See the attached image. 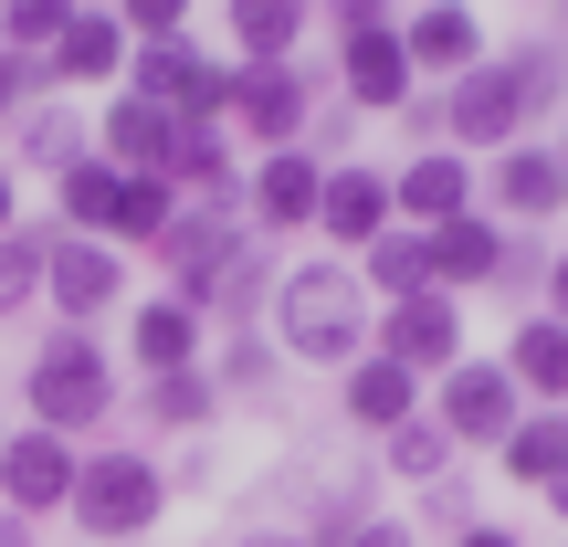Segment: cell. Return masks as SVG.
<instances>
[{
    "label": "cell",
    "instance_id": "1",
    "mask_svg": "<svg viewBox=\"0 0 568 547\" xmlns=\"http://www.w3.org/2000/svg\"><path fill=\"white\" fill-rule=\"evenodd\" d=\"M274 347L295 368H358L368 358V326H379V305H368L358 264H337V253H305V264L274 274Z\"/></svg>",
    "mask_w": 568,
    "mask_h": 547
},
{
    "label": "cell",
    "instance_id": "2",
    "mask_svg": "<svg viewBox=\"0 0 568 547\" xmlns=\"http://www.w3.org/2000/svg\"><path fill=\"white\" fill-rule=\"evenodd\" d=\"M21 411H32V432H53V443L105 432V411H116V358L95 347V326H53V337L32 347V368H21Z\"/></svg>",
    "mask_w": 568,
    "mask_h": 547
},
{
    "label": "cell",
    "instance_id": "3",
    "mask_svg": "<svg viewBox=\"0 0 568 547\" xmlns=\"http://www.w3.org/2000/svg\"><path fill=\"white\" fill-rule=\"evenodd\" d=\"M74 537H95V547H138L148 527L169 516V464H148V453H126V443H105V453H84L74 464Z\"/></svg>",
    "mask_w": 568,
    "mask_h": 547
},
{
    "label": "cell",
    "instance_id": "4",
    "mask_svg": "<svg viewBox=\"0 0 568 547\" xmlns=\"http://www.w3.org/2000/svg\"><path fill=\"white\" fill-rule=\"evenodd\" d=\"M264 243V232L243 222V201H180V222L159 232V253H148V264L169 274V295H190L211 316V295H222V274L243 264V253Z\"/></svg>",
    "mask_w": 568,
    "mask_h": 547
},
{
    "label": "cell",
    "instance_id": "5",
    "mask_svg": "<svg viewBox=\"0 0 568 547\" xmlns=\"http://www.w3.org/2000/svg\"><path fill=\"white\" fill-rule=\"evenodd\" d=\"M232 84H243V63H211L201 42H126V95L169 105L180 126H222L232 117Z\"/></svg>",
    "mask_w": 568,
    "mask_h": 547
},
{
    "label": "cell",
    "instance_id": "6",
    "mask_svg": "<svg viewBox=\"0 0 568 547\" xmlns=\"http://www.w3.org/2000/svg\"><path fill=\"white\" fill-rule=\"evenodd\" d=\"M432 422H443V443H453V453L506 443V432L527 422V389L506 379V358H453L443 379H432Z\"/></svg>",
    "mask_w": 568,
    "mask_h": 547
},
{
    "label": "cell",
    "instance_id": "7",
    "mask_svg": "<svg viewBox=\"0 0 568 547\" xmlns=\"http://www.w3.org/2000/svg\"><path fill=\"white\" fill-rule=\"evenodd\" d=\"M305 117H316V74H305V63H243L222 126L253 148V159H274V148H305Z\"/></svg>",
    "mask_w": 568,
    "mask_h": 547
},
{
    "label": "cell",
    "instance_id": "8",
    "mask_svg": "<svg viewBox=\"0 0 568 547\" xmlns=\"http://www.w3.org/2000/svg\"><path fill=\"white\" fill-rule=\"evenodd\" d=\"M116 295H126V253L84 243V232H42V305H53L63 326L116 316Z\"/></svg>",
    "mask_w": 568,
    "mask_h": 547
},
{
    "label": "cell",
    "instance_id": "9",
    "mask_svg": "<svg viewBox=\"0 0 568 547\" xmlns=\"http://www.w3.org/2000/svg\"><path fill=\"white\" fill-rule=\"evenodd\" d=\"M74 464H84L74 443H53V432L11 422V443H0V506H11L21 527H42V516H63V506H74Z\"/></svg>",
    "mask_w": 568,
    "mask_h": 547
},
{
    "label": "cell",
    "instance_id": "10",
    "mask_svg": "<svg viewBox=\"0 0 568 547\" xmlns=\"http://www.w3.org/2000/svg\"><path fill=\"white\" fill-rule=\"evenodd\" d=\"M443 138L464 148V159H474V148H485V159H506V148L527 138V105H516V74H506L495 53L474 63V74H453V95H443Z\"/></svg>",
    "mask_w": 568,
    "mask_h": 547
},
{
    "label": "cell",
    "instance_id": "11",
    "mask_svg": "<svg viewBox=\"0 0 568 547\" xmlns=\"http://www.w3.org/2000/svg\"><path fill=\"white\" fill-rule=\"evenodd\" d=\"M316 201H326V159L316 148H274V159H253L243 180V222L284 243V232H316Z\"/></svg>",
    "mask_w": 568,
    "mask_h": 547
},
{
    "label": "cell",
    "instance_id": "12",
    "mask_svg": "<svg viewBox=\"0 0 568 547\" xmlns=\"http://www.w3.org/2000/svg\"><path fill=\"white\" fill-rule=\"evenodd\" d=\"M368 347H379L389 368H410V379H443V368L464 358V305H453V295H410V305H379Z\"/></svg>",
    "mask_w": 568,
    "mask_h": 547
},
{
    "label": "cell",
    "instance_id": "13",
    "mask_svg": "<svg viewBox=\"0 0 568 547\" xmlns=\"http://www.w3.org/2000/svg\"><path fill=\"white\" fill-rule=\"evenodd\" d=\"M211 358V316L190 295H138L126 305V368L138 379H180V368Z\"/></svg>",
    "mask_w": 568,
    "mask_h": 547
},
{
    "label": "cell",
    "instance_id": "14",
    "mask_svg": "<svg viewBox=\"0 0 568 547\" xmlns=\"http://www.w3.org/2000/svg\"><path fill=\"white\" fill-rule=\"evenodd\" d=\"M389 211H400L410 232H443L474 211V159L464 148H410L400 169H389Z\"/></svg>",
    "mask_w": 568,
    "mask_h": 547
},
{
    "label": "cell",
    "instance_id": "15",
    "mask_svg": "<svg viewBox=\"0 0 568 547\" xmlns=\"http://www.w3.org/2000/svg\"><path fill=\"white\" fill-rule=\"evenodd\" d=\"M337 95L358 105V117H400V105L422 95V74H410V53H400V21L337 42Z\"/></svg>",
    "mask_w": 568,
    "mask_h": 547
},
{
    "label": "cell",
    "instance_id": "16",
    "mask_svg": "<svg viewBox=\"0 0 568 547\" xmlns=\"http://www.w3.org/2000/svg\"><path fill=\"white\" fill-rule=\"evenodd\" d=\"M95 159H105V169H126V180H169V159H180V117L116 84V105L95 117Z\"/></svg>",
    "mask_w": 568,
    "mask_h": 547
},
{
    "label": "cell",
    "instance_id": "17",
    "mask_svg": "<svg viewBox=\"0 0 568 547\" xmlns=\"http://www.w3.org/2000/svg\"><path fill=\"white\" fill-rule=\"evenodd\" d=\"M389 222H400V211H389V169H379V159H337V169H326L316 232H326L337 253H368V243H379Z\"/></svg>",
    "mask_w": 568,
    "mask_h": 547
},
{
    "label": "cell",
    "instance_id": "18",
    "mask_svg": "<svg viewBox=\"0 0 568 547\" xmlns=\"http://www.w3.org/2000/svg\"><path fill=\"white\" fill-rule=\"evenodd\" d=\"M337 411H347V432H368V443H389L400 422H422V379H410V368H389L379 347H368L358 368H337Z\"/></svg>",
    "mask_w": 568,
    "mask_h": 547
},
{
    "label": "cell",
    "instance_id": "19",
    "mask_svg": "<svg viewBox=\"0 0 568 547\" xmlns=\"http://www.w3.org/2000/svg\"><path fill=\"white\" fill-rule=\"evenodd\" d=\"M400 53H410V74H474L485 63V21L464 11V0H422V11L400 21Z\"/></svg>",
    "mask_w": 568,
    "mask_h": 547
},
{
    "label": "cell",
    "instance_id": "20",
    "mask_svg": "<svg viewBox=\"0 0 568 547\" xmlns=\"http://www.w3.org/2000/svg\"><path fill=\"white\" fill-rule=\"evenodd\" d=\"M232 63H295L305 32H316V0H222Z\"/></svg>",
    "mask_w": 568,
    "mask_h": 547
},
{
    "label": "cell",
    "instance_id": "21",
    "mask_svg": "<svg viewBox=\"0 0 568 547\" xmlns=\"http://www.w3.org/2000/svg\"><path fill=\"white\" fill-rule=\"evenodd\" d=\"M422 253H432V295H474V284L506 274V232H495L485 211H464V222L422 232Z\"/></svg>",
    "mask_w": 568,
    "mask_h": 547
},
{
    "label": "cell",
    "instance_id": "22",
    "mask_svg": "<svg viewBox=\"0 0 568 547\" xmlns=\"http://www.w3.org/2000/svg\"><path fill=\"white\" fill-rule=\"evenodd\" d=\"M42 84H126V32L116 11H74L63 42L42 53Z\"/></svg>",
    "mask_w": 568,
    "mask_h": 547
},
{
    "label": "cell",
    "instance_id": "23",
    "mask_svg": "<svg viewBox=\"0 0 568 547\" xmlns=\"http://www.w3.org/2000/svg\"><path fill=\"white\" fill-rule=\"evenodd\" d=\"M495 211H516V222L568 211V159L558 148H506V159H495Z\"/></svg>",
    "mask_w": 568,
    "mask_h": 547
},
{
    "label": "cell",
    "instance_id": "24",
    "mask_svg": "<svg viewBox=\"0 0 568 547\" xmlns=\"http://www.w3.org/2000/svg\"><path fill=\"white\" fill-rule=\"evenodd\" d=\"M169 190H180V201H243V159H232V126H180Z\"/></svg>",
    "mask_w": 568,
    "mask_h": 547
},
{
    "label": "cell",
    "instance_id": "25",
    "mask_svg": "<svg viewBox=\"0 0 568 547\" xmlns=\"http://www.w3.org/2000/svg\"><path fill=\"white\" fill-rule=\"evenodd\" d=\"M11 148H21V169H53V180H63L74 159H95V126H84L74 105L42 95V105H21V117H11Z\"/></svg>",
    "mask_w": 568,
    "mask_h": 547
},
{
    "label": "cell",
    "instance_id": "26",
    "mask_svg": "<svg viewBox=\"0 0 568 547\" xmlns=\"http://www.w3.org/2000/svg\"><path fill=\"white\" fill-rule=\"evenodd\" d=\"M358 284H368V305H410V295H432V253H422V232L389 222L379 243L358 253Z\"/></svg>",
    "mask_w": 568,
    "mask_h": 547
},
{
    "label": "cell",
    "instance_id": "27",
    "mask_svg": "<svg viewBox=\"0 0 568 547\" xmlns=\"http://www.w3.org/2000/svg\"><path fill=\"white\" fill-rule=\"evenodd\" d=\"M506 379L527 389V401H568V326L558 316H527L506 337Z\"/></svg>",
    "mask_w": 568,
    "mask_h": 547
},
{
    "label": "cell",
    "instance_id": "28",
    "mask_svg": "<svg viewBox=\"0 0 568 547\" xmlns=\"http://www.w3.org/2000/svg\"><path fill=\"white\" fill-rule=\"evenodd\" d=\"M495 453H506V474H516V485H537V495H548L558 474H568V411H527V422H516Z\"/></svg>",
    "mask_w": 568,
    "mask_h": 547
},
{
    "label": "cell",
    "instance_id": "29",
    "mask_svg": "<svg viewBox=\"0 0 568 547\" xmlns=\"http://www.w3.org/2000/svg\"><path fill=\"white\" fill-rule=\"evenodd\" d=\"M116 190H126V169H105V159H74V169L53 180V201H63V232L105 243V222H116Z\"/></svg>",
    "mask_w": 568,
    "mask_h": 547
},
{
    "label": "cell",
    "instance_id": "30",
    "mask_svg": "<svg viewBox=\"0 0 568 547\" xmlns=\"http://www.w3.org/2000/svg\"><path fill=\"white\" fill-rule=\"evenodd\" d=\"M169 222H180V190H169V180H126L116 190V222H105V253H159Z\"/></svg>",
    "mask_w": 568,
    "mask_h": 547
},
{
    "label": "cell",
    "instance_id": "31",
    "mask_svg": "<svg viewBox=\"0 0 568 547\" xmlns=\"http://www.w3.org/2000/svg\"><path fill=\"white\" fill-rule=\"evenodd\" d=\"M148 422L159 432H211V411H222V379H211V358L201 368H180V379H148Z\"/></svg>",
    "mask_w": 568,
    "mask_h": 547
},
{
    "label": "cell",
    "instance_id": "32",
    "mask_svg": "<svg viewBox=\"0 0 568 547\" xmlns=\"http://www.w3.org/2000/svg\"><path fill=\"white\" fill-rule=\"evenodd\" d=\"M274 274H284V264H274V243H253L243 264L222 274V295H211V326H232V337H243V326L274 305Z\"/></svg>",
    "mask_w": 568,
    "mask_h": 547
},
{
    "label": "cell",
    "instance_id": "33",
    "mask_svg": "<svg viewBox=\"0 0 568 547\" xmlns=\"http://www.w3.org/2000/svg\"><path fill=\"white\" fill-rule=\"evenodd\" d=\"M379 464L400 474V485H443V474H453V443H443V422L422 411V422H400V432L379 443Z\"/></svg>",
    "mask_w": 568,
    "mask_h": 547
},
{
    "label": "cell",
    "instance_id": "34",
    "mask_svg": "<svg viewBox=\"0 0 568 547\" xmlns=\"http://www.w3.org/2000/svg\"><path fill=\"white\" fill-rule=\"evenodd\" d=\"M495 63L516 74V105H527V126L568 95V53H548V42H516V53H495Z\"/></svg>",
    "mask_w": 568,
    "mask_h": 547
},
{
    "label": "cell",
    "instance_id": "35",
    "mask_svg": "<svg viewBox=\"0 0 568 547\" xmlns=\"http://www.w3.org/2000/svg\"><path fill=\"white\" fill-rule=\"evenodd\" d=\"M63 21H74V0H0V53H53L63 42Z\"/></svg>",
    "mask_w": 568,
    "mask_h": 547
},
{
    "label": "cell",
    "instance_id": "36",
    "mask_svg": "<svg viewBox=\"0 0 568 547\" xmlns=\"http://www.w3.org/2000/svg\"><path fill=\"white\" fill-rule=\"evenodd\" d=\"M274 368H284V347L274 337H222V368H211V379H222V401H253V389H274Z\"/></svg>",
    "mask_w": 568,
    "mask_h": 547
},
{
    "label": "cell",
    "instance_id": "37",
    "mask_svg": "<svg viewBox=\"0 0 568 547\" xmlns=\"http://www.w3.org/2000/svg\"><path fill=\"white\" fill-rule=\"evenodd\" d=\"M42 305V232H0V316Z\"/></svg>",
    "mask_w": 568,
    "mask_h": 547
},
{
    "label": "cell",
    "instance_id": "38",
    "mask_svg": "<svg viewBox=\"0 0 568 547\" xmlns=\"http://www.w3.org/2000/svg\"><path fill=\"white\" fill-rule=\"evenodd\" d=\"M190 11H201V0H116V32L126 42H180Z\"/></svg>",
    "mask_w": 568,
    "mask_h": 547
},
{
    "label": "cell",
    "instance_id": "39",
    "mask_svg": "<svg viewBox=\"0 0 568 547\" xmlns=\"http://www.w3.org/2000/svg\"><path fill=\"white\" fill-rule=\"evenodd\" d=\"M42 95H53V84H42V63H32V53H0V126H11L21 105H42Z\"/></svg>",
    "mask_w": 568,
    "mask_h": 547
},
{
    "label": "cell",
    "instance_id": "40",
    "mask_svg": "<svg viewBox=\"0 0 568 547\" xmlns=\"http://www.w3.org/2000/svg\"><path fill=\"white\" fill-rule=\"evenodd\" d=\"M422 516H432L443 537H474V495L453 485V474H443V485H422Z\"/></svg>",
    "mask_w": 568,
    "mask_h": 547
},
{
    "label": "cell",
    "instance_id": "41",
    "mask_svg": "<svg viewBox=\"0 0 568 547\" xmlns=\"http://www.w3.org/2000/svg\"><path fill=\"white\" fill-rule=\"evenodd\" d=\"M337 547H422V537H410V527H400V516H358V527H347Z\"/></svg>",
    "mask_w": 568,
    "mask_h": 547
},
{
    "label": "cell",
    "instance_id": "42",
    "mask_svg": "<svg viewBox=\"0 0 568 547\" xmlns=\"http://www.w3.org/2000/svg\"><path fill=\"white\" fill-rule=\"evenodd\" d=\"M232 547H316V537H305V527H284V516H253V527L232 537Z\"/></svg>",
    "mask_w": 568,
    "mask_h": 547
},
{
    "label": "cell",
    "instance_id": "43",
    "mask_svg": "<svg viewBox=\"0 0 568 547\" xmlns=\"http://www.w3.org/2000/svg\"><path fill=\"white\" fill-rule=\"evenodd\" d=\"M222 485V474H211V453H180V464H169V495H211Z\"/></svg>",
    "mask_w": 568,
    "mask_h": 547
},
{
    "label": "cell",
    "instance_id": "44",
    "mask_svg": "<svg viewBox=\"0 0 568 547\" xmlns=\"http://www.w3.org/2000/svg\"><path fill=\"white\" fill-rule=\"evenodd\" d=\"M0 232H21V180H11V159H0Z\"/></svg>",
    "mask_w": 568,
    "mask_h": 547
},
{
    "label": "cell",
    "instance_id": "45",
    "mask_svg": "<svg viewBox=\"0 0 568 547\" xmlns=\"http://www.w3.org/2000/svg\"><path fill=\"white\" fill-rule=\"evenodd\" d=\"M548 316L568 326V253H558V264H548Z\"/></svg>",
    "mask_w": 568,
    "mask_h": 547
},
{
    "label": "cell",
    "instance_id": "46",
    "mask_svg": "<svg viewBox=\"0 0 568 547\" xmlns=\"http://www.w3.org/2000/svg\"><path fill=\"white\" fill-rule=\"evenodd\" d=\"M0 547H32V527H21V516H11V506H0Z\"/></svg>",
    "mask_w": 568,
    "mask_h": 547
},
{
    "label": "cell",
    "instance_id": "47",
    "mask_svg": "<svg viewBox=\"0 0 568 547\" xmlns=\"http://www.w3.org/2000/svg\"><path fill=\"white\" fill-rule=\"evenodd\" d=\"M453 547H516V537L506 527H474V537H453Z\"/></svg>",
    "mask_w": 568,
    "mask_h": 547
},
{
    "label": "cell",
    "instance_id": "48",
    "mask_svg": "<svg viewBox=\"0 0 568 547\" xmlns=\"http://www.w3.org/2000/svg\"><path fill=\"white\" fill-rule=\"evenodd\" d=\"M548 506H558V516H568V474H558V485H548Z\"/></svg>",
    "mask_w": 568,
    "mask_h": 547
},
{
    "label": "cell",
    "instance_id": "49",
    "mask_svg": "<svg viewBox=\"0 0 568 547\" xmlns=\"http://www.w3.org/2000/svg\"><path fill=\"white\" fill-rule=\"evenodd\" d=\"M74 11H116V0H74Z\"/></svg>",
    "mask_w": 568,
    "mask_h": 547
},
{
    "label": "cell",
    "instance_id": "50",
    "mask_svg": "<svg viewBox=\"0 0 568 547\" xmlns=\"http://www.w3.org/2000/svg\"><path fill=\"white\" fill-rule=\"evenodd\" d=\"M0 443H11V411H0Z\"/></svg>",
    "mask_w": 568,
    "mask_h": 547
},
{
    "label": "cell",
    "instance_id": "51",
    "mask_svg": "<svg viewBox=\"0 0 568 547\" xmlns=\"http://www.w3.org/2000/svg\"><path fill=\"white\" fill-rule=\"evenodd\" d=\"M558 159H568V148H558Z\"/></svg>",
    "mask_w": 568,
    "mask_h": 547
}]
</instances>
